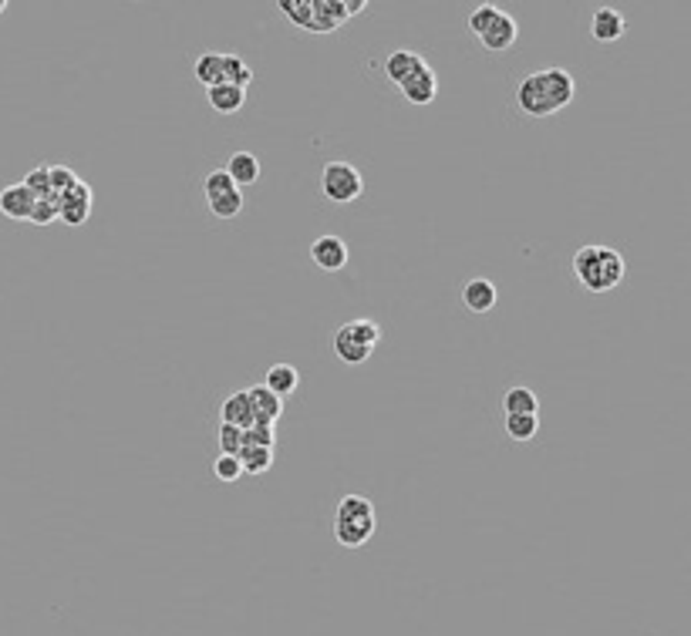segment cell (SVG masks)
Here are the masks:
<instances>
[{"label": "cell", "mask_w": 691, "mask_h": 636, "mask_svg": "<svg viewBox=\"0 0 691 636\" xmlns=\"http://www.w3.org/2000/svg\"><path fill=\"white\" fill-rule=\"evenodd\" d=\"M573 276L590 293H607L624 283V257L611 246H580L573 257Z\"/></svg>", "instance_id": "cell-1"}, {"label": "cell", "mask_w": 691, "mask_h": 636, "mask_svg": "<svg viewBox=\"0 0 691 636\" xmlns=\"http://www.w3.org/2000/svg\"><path fill=\"white\" fill-rule=\"evenodd\" d=\"M280 14L310 34H331L348 24L344 0H276Z\"/></svg>", "instance_id": "cell-2"}, {"label": "cell", "mask_w": 691, "mask_h": 636, "mask_svg": "<svg viewBox=\"0 0 691 636\" xmlns=\"http://www.w3.org/2000/svg\"><path fill=\"white\" fill-rule=\"evenodd\" d=\"M378 344H382V327L368 317H354L334 330V354L341 363H351V367L368 361Z\"/></svg>", "instance_id": "cell-3"}, {"label": "cell", "mask_w": 691, "mask_h": 636, "mask_svg": "<svg viewBox=\"0 0 691 636\" xmlns=\"http://www.w3.org/2000/svg\"><path fill=\"white\" fill-rule=\"evenodd\" d=\"M321 192L334 206H348L365 192V179L351 162H327L321 172Z\"/></svg>", "instance_id": "cell-4"}, {"label": "cell", "mask_w": 691, "mask_h": 636, "mask_svg": "<svg viewBox=\"0 0 691 636\" xmlns=\"http://www.w3.org/2000/svg\"><path fill=\"white\" fill-rule=\"evenodd\" d=\"M95 206V192L88 182H75V189H68L64 196H58V219L68 226H85Z\"/></svg>", "instance_id": "cell-5"}, {"label": "cell", "mask_w": 691, "mask_h": 636, "mask_svg": "<svg viewBox=\"0 0 691 636\" xmlns=\"http://www.w3.org/2000/svg\"><path fill=\"white\" fill-rule=\"evenodd\" d=\"M310 259L314 266L324 273H338L348 266V242L334 236V232H324L317 240L310 242Z\"/></svg>", "instance_id": "cell-6"}, {"label": "cell", "mask_w": 691, "mask_h": 636, "mask_svg": "<svg viewBox=\"0 0 691 636\" xmlns=\"http://www.w3.org/2000/svg\"><path fill=\"white\" fill-rule=\"evenodd\" d=\"M539 81H543V91H547L553 115L563 111L573 102V94H577V81H573L567 68H547V71H539Z\"/></svg>", "instance_id": "cell-7"}, {"label": "cell", "mask_w": 691, "mask_h": 636, "mask_svg": "<svg viewBox=\"0 0 691 636\" xmlns=\"http://www.w3.org/2000/svg\"><path fill=\"white\" fill-rule=\"evenodd\" d=\"M516 108H520L522 115H530V118H547V115H553L550 102H547V91H543V81H539V71L537 75H526L520 81V88H516Z\"/></svg>", "instance_id": "cell-8"}, {"label": "cell", "mask_w": 691, "mask_h": 636, "mask_svg": "<svg viewBox=\"0 0 691 636\" xmlns=\"http://www.w3.org/2000/svg\"><path fill=\"white\" fill-rule=\"evenodd\" d=\"M516 37H520V24H516V17L506 14V11H499V17L492 20V28L479 37V45L492 51V54H503L509 47L516 45Z\"/></svg>", "instance_id": "cell-9"}, {"label": "cell", "mask_w": 691, "mask_h": 636, "mask_svg": "<svg viewBox=\"0 0 691 636\" xmlns=\"http://www.w3.org/2000/svg\"><path fill=\"white\" fill-rule=\"evenodd\" d=\"M401 88V98L408 102V105H432L435 102V94H439V75L432 71L429 64L422 68V71H415Z\"/></svg>", "instance_id": "cell-10"}, {"label": "cell", "mask_w": 691, "mask_h": 636, "mask_svg": "<svg viewBox=\"0 0 691 636\" xmlns=\"http://www.w3.org/2000/svg\"><path fill=\"white\" fill-rule=\"evenodd\" d=\"M374 535V518H344L334 515V539L344 549H361Z\"/></svg>", "instance_id": "cell-11"}, {"label": "cell", "mask_w": 691, "mask_h": 636, "mask_svg": "<svg viewBox=\"0 0 691 636\" xmlns=\"http://www.w3.org/2000/svg\"><path fill=\"white\" fill-rule=\"evenodd\" d=\"M250 408H253V424H267V428H274L280 421V414H284V397H276L270 394L263 384L257 387H250Z\"/></svg>", "instance_id": "cell-12"}, {"label": "cell", "mask_w": 691, "mask_h": 636, "mask_svg": "<svg viewBox=\"0 0 691 636\" xmlns=\"http://www.w3.org/2000/svg\"><path fill=\"white\" fill-rule=\"evenodd\" d=\"M462 303L469 314H489L496 306V283L486 276H473L465 287H462Z\"/></svg>", "instance_id": "cell-13"}, {"label": "cell", "mask_w": 691, "mask_h": 636, "mask_svg": "<svg viewBox=\"0 0 691 636\" xmlns=\"http://www.w3.org/2000/svg\"><path fill=\"white\" fill-rule=\"evenodd\" d=\"M590 34L597 45H611L617 37H624V14L614 7H597L590 17Z\"/></svg>", "instance_id": "cell-14"}, {"label": "cell", "mask_w": 691, "mask_h": 636, "mask_svg": "<svg viewBox=\"0 0 691 636\" xmlns=\"http://www.w3.org/2000/svg\"><path fill=\"white\" fill-rule=\"evenodd\" d=\"M223 172L230 175L236 189H243V185H257V182H260L263 168H260V159H257L253 151H233Z\"/></svg>", "instance_id": "cell-15"}, {"label": "cell", "mask_w": 691, "mask_h": 636, "mask_svg": "<svg viewBox=\"0 0 691 636\" xmlns=\"http://www.w3.org/2000/svg\"><path fill=\"white\" fill-rule=\"evenodd\" d=\"M34 209V196L21 185V182H14V185H4L0 189V212L7 216V219H28Z\"/></svg>", "instance_id": "cell-16"}, {"label": "cell", "mask_w": 691, "mask_h": 636, "mask_svg": "<svg viewBox=\"0 0 691 636\" xmlns=\"http://www.w3.org/2000/svg\"><path fill=\"white\" fill-rule=\"evenodd\" d=\"M425 68V58L422 54H415V51H391L388 58H384V75L391 77L395 85H405L415 71H422Z\"/></svg>", "instance_id": "cell-17"}, {"label": "cell", "mask_w": 691, "mask_h": 636, "mask_svg": "<svg viewBox=\"0 0 691 636\" xmlns=\"http://www.w3.org/2000/svg\"><path fill=\"white\" fill-rule=\"evenodd\" d=\"M263 387L270 394H276V397H291L300 387V374H297V367H291V363H270V371L263 378Z\"/></svg>", "instance_id": "cell-18"}, {"label": "cell", "mask_w": 691, "mask_h": 636, "mask_svg": "<svg viewBox=\"0 0 691 636\" xmlns=\"http://www.w3.org/2000/svg\"><path fill=\"white\" fill-rule=\"evenodd\" d=\"M219 414H223V424H233V428H240V431L253 428V408H250V394H246V391H233L230 397L223 401Z\"/></svg>", "instance_id": "cell-19"}, {"label": "cell", "mask_w": 691, "mask_h": 636, "mask_svg": "<svg viewBox=\"0 0 691 636\" xmlns=\"http://www.w3.org/2000/svg\"><path fill=\"white\" fill-rule=\"evenodd\" d=\"M206 102L216 115H233L246 105V91L233 88V85H216V88H206Z\"/></svg>", "instance_id": "cell-20"}, {"label": "cell", "mask_w": 691, "mask_h": 636, "mask_svg": "<svg viewBox=\"0 0 691 636\" xmlns=\"http://www.w3.org/2000/svg\"><path fill=\"white\" fill-rule=\"evenodd\" d=\"M193 75L200 85L206 88H216V85H223V54L219 51H206L196 58V68H193Z\"/></svg>", "instance_id": "cell-21"}, {"label": "cell", "mask_w": 691, "mask_h": 636, "mask_svg": "<svg viewBox=\"0 0 691 636\" xmlns=\"http://www.w3.org/2000/svg\"><path fill=\"white\" fill-rule=\"evenodd\" d=\"M503 428L513 441H533L539 431V414H503Z\"/></svg>", "instance_id": "cell-22"}, {"label": "cell", "mask_w": 691, "mask_h": 636, "mask_svg": "<svg viewBox=\"0 0 691 636\" xmlns=\"http://www.w3.org/2000/svg\"><path fill=\"white\" fill-rule=\"evenodd\" d=\"M503 411L506 414H537L539 411V401H537V394L530 391V387H509L506 394H503Z\"/></svg>", "instance_id": "cell-23"}, {"label": "cell", "mask_w": 691, "mask_h": 636, "mask_svg": "<svg viewBox=\"0 0 691 636\" xmlns=\"http://www.w3.org/2000/svg\"><path fill=\"white\" fill-rule=\"evenodd\" d=\"M250 81H253V68L243 58H236V54H223V85H233V88L246 91Z\"/></svg>", "instance_id": "cell-24"}, {"label": "cell", "mask_w": 691, "mask_h": 636, "mask_svg": "<svg viewBox=\"0 0 691 636\" xmlns=\"http://www.w3.org/2000/svg\"><path fill=\"white\" fill-rule=\"evenodd\" d=\"M236 461H240L243 475H263V471H270V465H274V452L270 448H240Z\"/></svg>", "instance_id": "cell-25"}, {"label": "cell", "mask_w": 691, "mask_h": 636, "mask_svg": "<svg viewBox=\"0 0 691 636\" xmlns=\"http://www.w3.org/2000/svg\"><path fill=\"white\" fill-rule=\"evenodd\" d=\"M206 206H210V212H213L216 219H233V216H240V209H243V192L240 189L219 192V196L206 199Z\"/></svg>", "instance_id": "cell-26"}, {"label": "cell", "mask_w": 691, "mask_h": 636, "mask_svg": "<svg viewBox=\"0 0 691 636\" xmlns=\"http://www.w3.org/2000/svg\"><path fill=\"white\" fill-rule=\"evenodd\" d=\"M338 515H344V518H374V505L365 495H344L338 501Z\"/></svg>", "instance_id": "cell-27"}, {"label": "cell", "mask_w": 691, "mask_h": 636, "mask_svg": "<svg viewBox=\"0 0 691 636\" xmlns=\"http://www.w3.org/2000/svg\"><path fill=\"white\" fill-rule=\"evenodd\" d=\"M54 219H58V196L34 199V209L28 216V223H34V226H51Z\"/></svg>", "instance_id": "cell-28"}, {"label": "cell", "mask_w": 691, "mask_h": 636, "mask_svg": "<svg viewBox=\"0 0 691 636\" xmlns=\"http://www.w3.org/2000/svg\"><path fill=\"white\" fill-rule=\"evenodd\" d=\"M274 444H276V431L267 428V424H253V428L243 431V448H270L274 452Z\"/></svg>", "instance_id": "cell-29"}, {"label": "cell", "mask_w": 691, "mask_h": 636, "mask_svg": "<svg viewBox=\"0 0 691 636\" xmlns=\"http://www.w3.org/2000/svg\"><path fill=\"white\" fill-rule=\"evenodd\" d=\"M496 17H499V7H496V4H479L476 11L469 14V30H473L476 37H482V34L492 28Z\"/></svg>", "instance_id": "cell-30"}, {"label": "cell", "mask_w": 691, "mask_h": 636, "mask_svg": "<svg viewBox=\"0 0 691 636\" xmlns=\"http://www.w3.org/2000/svg\"><path fill=\"white\" fill-rule=\"evenodd\" d=\"M47 179H51V196H64L68 189H75L78 175L68 166H47Z\"/></svg>", "instance_id": "cell-31"}, {"label": "cell", "mask_w": 691, "mask_h": 636, "mask_svg": "<svg viewBox=\"0 0 691 636\" xmlns=\"http://www.w3.org/2000/svg\"><path fill=\"white\" fill-rule=\"evenodd\" d=\"M28 192H31L34 199H45V196H51V179H47V166H37V168H31L28 172V179L21 182Z\"/></svg>", "instance_id": "cell-32"}, {"label": "cell", "mask_w": 691, "mask_h": 636, "mask_svg": "<svg viewBox=\"0 0 691 636\" xmlns=\"http://www.w3.org/2000/svg\"><path fill=\"white\" fill-rule=\"evenodd\" d=\"M230 189H236V185H233V179L223 172V168H213V172L202 179V196L206 199L219 196V192H230Z\"/></svg>", "instance_id": "cell-33"}, {"label": "cell", "mask_w": 691, "mask_h": 636, "mask_svg": "<svg viewBox=\"0 0 691 636\" xmlns=\"http://www.w3.org/2000/svg\"><path fill=\"white\" fill-rule=\"evenodd\" d=\"M213 475L219 482H236V478H243V469H240V461L233 454H219L213 465Z\"/></svg>", "instance_id": "cell-34"}, {"label": "cell", "mask_w": 691, "mask_h": 636, "mask_svg": "<svg viewBox=\"0 0 691 636\" xmlns=\"http://www.w3.org/2000/svg\"><path fill=\"white\" fill-rule=\"evenodd\" d=\"M219 448H223V454H240V448H243V431L240 428H233V424H219Z\"/></svg>", "instance_id": "cell-35"}, {"label": "cell", "mask_w": 691, "mask_h": 636, "mask_svg": "<svg viewBox=\"0 0 691 636\" xmlns=\"http://www.w3.org/2000/svg\"><path fill=\"white\" fill-rule=\"evenodd\" d=\"M365 11H368V4H365V0H344V14H348V20L358 17V14H365Z\"/></svg>", "instance_id": "cell-36"}, {"label": "cell", "mask_w": 691, "mask_h": 636, "mask_svg": "<svg viewBox=\"0 0 691 636\" xmlns=\"http://www.w3.org/2000/svg\"><path fill=\"white\" fill-rule=\"evenodd\" d=\"M4 11H7V0H0V14H4Z\"/></svg>", "instance_id": "cell-37"}]
</instances>
